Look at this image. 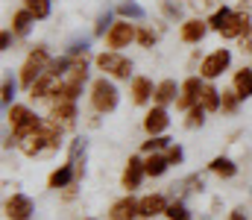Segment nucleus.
Instances as JSON below:
<instances>
[{"label":"nucleus","instance_id":"nucleus-1","mask_svg":"<svg viewBox=\"0 0 252 220\" xmlns=\"http://www.w3.org/2000/svg\"><path fill=\"white\" fill-rule=\"evenodd\" d=\"M118 103H121V91H118V85H115L109 76H100V79L91 82V106H94L97 115L115 112Z\"/></svg>","mask_w":252,"mask_h":220},{"label":"nucleus","instance_id":"nucleus-2","mask_svg":"<svg viewBox=\"0 0 252 220\" xmlns=\"http://www.w3.org/2000/svg\"><path fill=\"white\" fill-rule=\"evenodd\" d=\"M6 118H9V126H12V135L15 138H24L30 132H38L41 124H44V118H38L30 106H21V103H12L6 109Z\"/></svg>","mask_w":252,"mask_h":220},{"label":"nucleus","instance_id":"nucleus-3","mask_svg":"<svg viewBox=\"0 0 252 220\" xmlns=\"http://www.w3.org/2000/svg\"><path fill=\"white\" fill-rule=\"evenodd\" d=\"M50 50L44 47V44H38V47H32L30 50V56L24 59V65H21V85L24 88H30L38 76H44L47 68H50Z\"/></svg>","mask_w":252,"mask_h":220},{"label":"nucleus","instance_id":"nucleus-4","mask_svg":"<svg viewBox=\"0 0 252 220\" xmlns=\"http://www.w3.org/2000/svg\"><path fill=\"white\" fill-rule=\"evenodd\" d=\"M229 65H232V50L229 47H217V50H211L199 62V76L205 82H211V79H217V76H223V73L229 71Z\"/></svg>","mask_w":252,"mask_h":220},{"label":"nucleus","instance_id":"nucleus-5","mask_svg":"<svg viewBox=\"0 0 252 220\" xmlns=\"http://www.w3.org/2000/svg\"><path fill=\"white\" fill-rule=\"evenodd\" d=\"M97 68L106 73V76L129 79V76H132V59H126L121 50H106V53L97 56Z\"/></svg>","mask_w":252,"mask_h":220},{"label":"nucleus","instance_id":"nucleus-6","mask_svg":"<svg viewBox=\"0 0 252 220\" xmlns=\"http://www.w3.org/2000/svg\"><path fill=\"white\" fill-rule=\"evenodd\" d=\"M50 118H53L56 124H62L64 129H67V126H73V124H76V118H79L76 100H73V97H64V94H56V97L50 100Z\"/></svg>","mask_w":252,"mask_h":220},{"label":"nucleus","instance_id":"nucleus-7","mask_svg":"<svg viewBox=\"0 0 252 220\" xmlns=\"http://www.w3.org/2000/svg\"><path fill=\"white\" fill-rule=\"evenodd\" d=\"M135 38H138V27L129 24L126 18H121V21L112 24L109 35H106V44H109V50H124V47H129Z\"/></svg>","mask_w":252,"mask_h":220},{"label":"nucleus","instance_id":"nucleus-8","mask_svg":"<svg viewBox=\"0 0 252 220\" xmlns=\"http://www.w3.org/2000/svg\"><path fill=\"white\" fill-rule=\"evenodd\" d=\"M62 85L64 82L59 76H53V73L47 71L44 76H38V79L30 85V97H32V100H53V97L62 91Z\"/></svg>","mask_w":252,"mask_h":220},{"label":"nucleus","instance_id":"nucleus-9","mask_svg":"<svg viewBox=\"0 0 252 220\" xmlns=\"http://www.w3.org/2000/svg\"><path fill=\"white\" fill-rule=\"evenodd\" d=\"M202 88H205L202 76H188V79L182 82V91H179V100H176L179 112H190V109L199 103V94H202Z\"/></svg>","mask_w":252,"mask_h":220},{"label":"nucleus","instance_id":"nucleus-10","mask_svg":"<svg viewBox=\"0 0 252 220\" xmlns=\"http://www.w3.org/2000/svg\"><path fill=\"white\" fill-rule=\"evenodd\" d=\"M3 212H6L9 220H30L32 212H35V206H32V200H30L27 194H12V197L3 203Z\"/></svg>","mask_w":252,"mask_h":220},{"label":"nucleus","instance_id":"nucleus-11","mask_svg":"<svg viewBox=\"0 0 252 220\" xmlns=\"http://www.w3.org/2000/svg\"><path fill=\"white\" fill-rule=\"evenodd\" d=\"M167 206H170V200H167L164 194H147V197H141V200H138V212H141V218H144V220L164 218Z\"/></svg>","mask_w":252,"mask_h":220},{"label":"nucleus","instance_id":"nucleus-12","mask_svg":"<svg viewBox=\"0 0 252 220\" xmlns=\"http://www.w3.org/2000/svg\"><path fill=\"white\" fill-rule=\"evenodd\" d=\"M250 27H252L250 9H247V6H241V9H235V15L229 18V24L220 30V35H223V38H235V41H238V38H241Z\"/></svg>","mask_w":252,"mask_h":220},{"label":"nucleus","instance_id":"nucleus-13","mask_svg":"<svg viewBox=\"0 0 252 220\" xmlns=\"http://www.w3.org/2000/svg\"><path fill=\"white\" fill-rule=\"evenodd\" d=\"M144 176H147L144 158H141V156H129V161H126V167H124V176H121L124 188H126V191H135V188H141Z\"/></svg>","mask_w":252,"mask_h":220},{"label":"nucleus","instance_id":"nucleus-14","mask_svg":"<svg viewBox=\"0 0 252 220\" xmlns=\"http://www.w3.org/2000/svg\"><path fill=\"white\" fill-rule=\"evenodd\" d=\"M208 30H211V27H208L205 18H188V21H182V27H179V38H182L185 44H199Z\"/></svg>","mask_w":252,"mask_h":220},{"label":"nucleus","instance_id":"nucleus-15","mask_svg":"<svg viewBox=\"0 0 252 220\" xmlns=\"http://www.w3.org/2000/svg\"><path fill=\"white\" fill-rule=\"evenodd\" d=\"M129 94H132V103H135V106H147V103L156 97V85H153L150 76H132Z\"/></svg>","mask_w":252,"mask_h":220},{"label":"nucleus","instance_id":"nucleus-16","mask_svg":"<svg viewBox=\"0 0 252 220\" xmlns=\"http://www.w3.org/2000/svg\"><path fill=\"white\" fill-rule=\"evenodd\" d=\"M170 126V115L164 106H153L147 115H144V129L147 135H164V129Z\"/></svg>","mask_w":252,"mask_h":220},{"label":"nucleus","instance_id":"nucleus-17","mask_svg":"<svg viewBox=\"0 0 252 220\" xmlns=\"http://www.w3.org/2000/svg\"><path fill=\"white\" fill-rule=\"evenodd\" d=\"M138 218H141V212H138V200H135L132 194L121 197V200L109 209V220H138Z\"/></svg>","mask_w":252,"mask_h":220},{"label":"nucleus","instance_id":"nucleus-18","mask_svg":"<svg viewBox=\"0 0 252 220\" xmlns=\"http://www.w3.org/2000/svg\"><path fill=\"white\" fill-rule=\"evenodd\" d=\"M79 176H76V167L67 161V164H62V167H56L50 176H47V188H53V191H62V188H67V185H73Z\"/></svg>","mask_w":252,"mask_h":220},{"label":"nucleus","instance_id":"nucleus-19","mask_svg":"<svg viewBox=\"0 0 252 220\" xmlns=\"http://www.w3.org/2000/svg\"><path fill=\"white\" fill-rule=\"evenodd\" d=\"M179 91H182V82H176V79H161L158 85H156V106H167V103H173V100H179Z\"/></svg>","mask_w":252,"mask_h":220},{"label":"nucleus","instance_id":"nucleus-20","mask_svg":"<svg viewBox=\"0 0 252 220\" xmlns=\"http://www.w3.org/2000/svg\"><path fill=\"white\" fill-rule=\"evenodd\" d=\"M18 150H21L27 158H35L38 153H44V150H47V141H44L41 129H38V132H30V135H24V138H18Z\"/></svg>","mask_w":252,"mask_h":220},{"label":"nucleus","instance_id":"nucleus-21","mask_svg":"<svg viewBox=\"0 0 252 220\" xmlns=\"http://www.w3.org/2000/svg\"><path fill=\"white\" fill-rule=\"evenodd\" d=\"M32 24H35V15L30 12V9H18V12H12V32L15 35H30V30H32Z\"/></svg>","mask_w":252,"mask_h":220},{"label":"nucleus","instance_id":"nucleus-22","mask_svg":"<svg viewBox=\"0 0 252 220\" xmlns=\"http://www.w3.org/2000/svg\"><path fill=\"white\" fill-rule=\"evenodd\" d=\"M232 88L238 91V97H241V100H250V97H252V68H241V71H235Z\"/></svg>","mask_w":252,"mask_h":220},{"label":"nucleus","instance_id":"nucleus-23","mask_svg":"<svg viewBox=\"0 0 252 220\" xmlns=\"http://www.w3.org/2000/svg\"><path fill=\"white\" fill-rule=\"evenodd\" d=\"M220 103H223V91H217L211 82H205V88H202V94H199V106H202L205 112H217Z\"/></svg>","mask_w":252,"mask_h":220},{"label":"nucleus","instance_id":"nucleus-24","mask_svg":"<svg viewBox=\"0 0 252 220\" xmlns=\"http://www.w3.org/2000/svg\"><path fill=\"white\" fill-rule=\"evenodd\" d=\"M208 170L217 173V176H223V179H232V176L238 173V164H235L232 158H226V156H214V158L208 161Z\"/></svg>","mask_w":252,"mask_h":220},{"label":"nucleus","instance_id":"nucleus-25","mask_svg":"<svg viewBox=\"0 0 252 220\" xmlns=\"http://www.w3.org/2000/svg\"><path fill=\"white\" fill-rule=\"evenodd\" d=\"M144 167H147V176H164L167 167H170V161H167V156H161V153H150V156L144 158Z\"/></svg>","mask_w":252,"mask_h":220},{"label":"nucleus","instance_id":"nucleus-26","mask_svg":"<svg viewBox=\"0 0 252 220\" xmlns=\"http://www.w3.org/2000/svg\"><path fill=\"white\" fill-rule=\"evenodd\" d=\"M115 12H118L121 18H126V21H144V18H147V9L138 6L135 0H124V3H118Z\"/></svg>","mask_w":252,"mask_h":220},{"label":"nucleus","instance_id":"nucleus-27","mask_svg":"<svg viewBox=\"0 0 252 220\" xmlns=\"http://www.w3.org/2000/svg\"><path fill=\"white\" fill-rule=\"evenodd\" d=\"M85 138H73V141H70V158H67V161H70V164H73V167H76V176H82V164H85Z\"/></svg>","mask_w":252,"mask_h":220},{"label":"nucleus","instance_id":"nucleus-28","mask_svg":"<svg viewBox=\"0 0 252 220\" xmlns=\"http://www.w3.org/2000/svg\"><path fill=\"white\" fill-rule=\"evenodd\" d=\"M232 15H235V9H229V6H217V9L211 12V18H208V27H211L214 32H220V30L229 24Z\"/></svg>","mask_w":252,"mask_h":220},{"label":"nucleus","instance_id":"nucleus-29","mask_svg":"<svg viewBox=\"0 0 252 220\" xmlns=\"http://www.w3.org/2000/svg\"><path fill=\"white\" fill-rule=\"evenodd\" d=\"M24 9H30L35 15V21H44V18H50L53 3L50 0H24Z\"/></svg>","mask_w":252,"mask_h":220},{"label":"nucleus","instance_id":"nucleus-30","mask_svg":"<svg viewBox=\"0 0 252 220\" xmlns=\"http://www.w3.org/2000/svg\"><path fill=\"white\" fill-rule=\"evenodd\" d=\"M164 220H190V209L185 206V200H182V197H179V200H173V203L167 206Z\"/></svg>","mask_w":252,"mask_h":220},{"label":"nucleus","instance_id":"nucleus-31","mask_svg":"<svg viewBox=\"0 0 252 220\" xmlns=\"http://www.w3.org/2000/svg\"><path fill=\"white\" fill-rule=\"evenodd\" d=\"M167 147H170V138H167V135H150V138L141 144V153L150 156V153H161V150H167Z\"/></svg>","mask_w":252,"mask_h":220},{"label":"nucleus","instance_id":"nucleus-32","mask_svg":"<svg viewBox=\"0 0 252 220\" xmlns=\"http://www.w3.org/2000/svg\"><path fill=\"white\" fill-rule=\"evenodd\" d=\"M70 65H73V59L64 53V56H56V59H50V68H47V71L53 73V76H59V79H64V76H67V71H70Z\"/></svg>","mask_w":252,"mask_h":220},{"label":"nucleus","instance_id":"nucleus-33","mask_svg":"<svg viewBox=\"0 0 252 220\" xmlns=\"http://www.w3.org/2000/svg\"><path fill=\"white\" fill-rule=\"evenodd\" d=\"M205 115H208V112H205V109L196 103L190 112H185V126H188V129H196V126H202V124H205Z\"/></svg>","mask_w":252,"mask_h":220},{"label":"nucleus","instance_id":"nucleus-34","mask_svg":"<svg viewBox=\"0 0 252 220\" xmlns=\"http://www.w3.org/2000/svg\"><path fill=\"white\" fill-rule=\"evenodd\" d=\"M112 24H115V18H112V12L106 9V12H103V15L97 18V24H94V35H109Z\"/></svg>","mask_w":252,"mask_h":220},{"label":"nucleus","instance_id":"nucleus-35","mask_svg":"<svg viewBox=\"0 0 252 220\" xmlns=\"http://www.w3.org/2000/svg\"><path fill=\"white\" fill-rule=\"evenodd\" d=\"M135 41H138L141 47H153V44L158 41V32H156V30H150V27H141V30H138V38H135Z\"/></svg>","mask_w":252,"mask_h":220},{"label":"nucleus","instance_id":"nucleus-36","mask_svg":"<svg viewBox=\"0 0 252 220\" xmlns=\"http://www.w3.org/2000/svg\"><path fill=\"white\" fill-rule=\"evenodd\" d=\"M15 88H18V82L6 73V76H3V106H6V109H9L12 100H15Z\"/></svg>","mask_w":252,"mask_h":220},{"label":"nucleus","instance_id":"nucleus-37","mask_svg":"<svg viewBox=\"0 0 252 220\" xmlns=\"http://www.w3.org/2000/svg\"><path fill=\"white\" fill-rule=\"evenodd\" d=\"M238 103H241V97H238V91L232 88V91H223V103H220V109L223 112H238Z\"/></svg>","mask_w":252,"mask_h":220},{"label":"nucleus","instance_id":"nucleus-38","mask_svg":"<svg viewBox=\"0 0 252 220\" xmlns=\"http://www.w3.org/2000/svg\"><path fill=\"white\" fill-rule=\"evenodd\" d=\"M88 53V38H76V41H70V47H67V56H85Z\"/></svg>","mask_w":252,"mask_h":220},{"label":"nucleus","instance_id":"nucleus-39","mask_svg":"<svg viewBox=\"0 0 252 220\" xmlns=\"http://www.w3.org/2000/svg\"><path fill=\"white\" fill-rule=\"evenodd\" d=\"M164 156H167V161H170V164H179V161L185 158V150H182L179 144H170L167 150H164Z\"/></svg>","mask_w":252,"mask_h":220},{"label":"nucleus","instance_id":"nucleus-40","mask_svg":"<svg viewBox=\"0 0 252 220\" xmlns=\"http://www.w3.org/2000/svg\"><path fill=\"white\" fill-rule=\"evenodd\" d=\"M238 44H241V50H244V53H252V27L241 35V38H238Z\"/></svg>","mask_w":252,"mask_h":220},{"label":"nucleus","instance_id":"nucleus-41","mask_svg":"<svg viewBox=\"0 0 252 220\" xmlns=\"http://www.w3.org/2000/svg\"><path fill=\"white\" fill-rule=\"evenodd\" d=\"M12 35H15L12 30H3V32H0V50H9V47H12Z\"/></svg>","mask_w":252,"mask_h":220},{"label":"nucleus","instance_id":"nucleus-42","mask_svg":"<svg viewBox=\"0 0 252 220\" xmlns=\"http://www.w3.org/2000/svg\"><path fill=\"white\" fill-rule=\"evenodd\" d=\"M214 3H217V0H190V6H193V9H199V12H202V9H211ZM214 9H217V6H214Z\"/></svg>","mask_w":252,"mask_h":220},{"label":"nucleus","instance_id":"nucleus-43","mask_svg":"<svg viewBox=\"0 0 252 220\" xmlns=\"http://www.w3.org/2000/svg\"><path fill=\"white\" fill-rule=\"evenodd\" d=\"M229 220H247V212H241V209H235V212L229 215Z\"/></svg>","mask_w":252,"mask_h":220},{"label":"nucleus","instance_id":"nucleus-44","mask_svg":"<svg viewBox=\"0 0 252 220\" xmlns=\"http://www.w3.org/2000/svg\"><path fill=\"white\" fill-rule=\"evenodd\" d=\"M164 12H167L170 18H176V15H179V6H170V3H167V6H164Z\"/></svg>","mask_w":252,"mask_h":220},{"label":"nucleus","instance_id":"nucleus-45","mask_svg":"<svg viewBox=\"0 0 252 220\" xmlns=\"http://www.w3.org/2000/svg\"><path fill=\"white\" fill-rule=\"evenodd\" d=\"M85 220H97V218H85Z\"/></svg>","mask_w":252,"mask_h":220},{"label":"nucleus","instance_id":"nucleus-46","mask_svg":"<svg viewBox=\"0 0 252 220\" xmlns=\"http://www.w3.org/2000/svg\"><path fill=\"white\" fill-rule=\"evenodd\" d=\"M244 3H247V0H244Z\"/></svg>","mask_w":252,"mask_h":220}]
</instances>
